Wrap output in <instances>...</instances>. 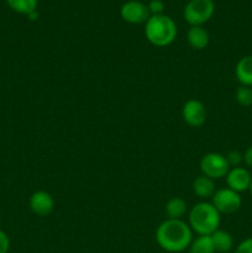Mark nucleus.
<instances>
[{"instance_id":"f257e3e1","label":"nucleus","mask_w":252,"mask_h":253,"mask_svg":"<svg viewBox=\"0 0 252 253\" xmlns=\"http://www.w3.org/2000/svg\"><path fill=\"white\" fill-rule=\"evenodd\" d=\"M156 241L162 250L178 253L189 249L193 241L192 229L183 220L167 219L156 230Z\"/></svg>"},{"instance_id":"f03ea898","label":"nucleus","mask_w":252,"mask_h":253,"mask_svg":"<svg viewBox=\"0 0 252 253\" xmlns=\"http://www.w3.org/2000/svg\"><path fill=\"white\" fill-rule=\"evenodd\" d=\"M211 203L202 202L189 212V226L199 236H210L220 226L221 216Z\"/></svg>"},{"instance_id":"7ed1b4c3","label":"nucleus","mask_w":252,"mask_h":253,"mask_svg":"<svg viewBox=\"0 0 252 253\" xmlns=\"http://www.w3.org/2000/svg\"><path fill=\"white\" fill-rule=\"evenodd\" d=\"M145 35L153 46H169L177 37V25L172 17L165 14L151 16L146 22Z\"/></svg>"},{"instance_id":"20e7f679","label":"nucleus","mask_w":252,"mask_h":253,"mask_svg":"<svg viewBox=\"0 0 252 253\" xmlns=\"http://www.w3.org/2000/svg\"><path fill=\"white\" fill-rule=\"evenodd\" d=\"M215 11L212 0H190L184 7L183 16L190 26H202L211 19Z\"/></svg>"},{"instance_id":"39448f33","label":"nucleus","mask_w":252,"mask_h":253,"mask_svg":"<svg viewBox=\"0 0 252 253\" xmlns=\"http://www.w3.org/2000/svg\"><path fill=\"white\" fill-rule=\"evenodd\" d=\"M200 170L203 175L211 178V179H220L226 177L230 170V166L227 163L226 157L221 153L210 152L203 156L200 160Z\"/></svg>"},{"instance_id":"423d86ee","label":"nucleus","mask_w":252,"mask_h":253,"mask_svg":"<svg viewBox=\"0 0 252 253\" xmlns=\"http://www.w3.org/2000/svg\"><path fill=\"white\" fill-rule=\"evenodd\" d=\"M211 204L220 214L231 215L235 214L241 208L242 199L239 193L230 188H224L215 192L211 198Z\"/></svg>"},{"instance_id":"0eeeda50","label":"nucleus","mask_w":252,"mask_h":253,"mask_svg":"<svg viewBox=\"0 0 252 253\" xmlns=\"http://www.w3.org/2000/svg\"><path fill=\"white\" fill-rule=\"evenodd\" d=\"M120 15L121 17H123L124 21L133 25L146 24L147 20L151 17L147 5H145L141 1H137V0L126 1L125 4L121 6Z\"/></svg>"},{"instance_id":"6e6552de","label":"nucleus","mask_w":252,"mask_h":253,"mask_svg":"<svg viewBox=\"0 0 252 253\" xmlns=\"http://www.w3.org/2000/svg\"><path fill=\"white\" fill-rule=\"evenodd\" d=\"M183 120L192 127H200L207 121V109L202 101L190 99L183 105Z\"/></svg>"},{"instance_id":"1a4fd4ad","label":"nucleus","mask_w":252,"mask_h":253,"mask_svg":"<svg viewBox=\"0 0 252 253\" xmlns=\"http://www.w3.org/2000/svg\"><path fill=\"white\" fill-rule=\"evenodd\" d=\"M225 178H226L227 188L235 190L239 194L250 189V184L252 180V175L244 167L230 168L229 173Z\"/></svg>"},{"instance_id":"9d476101","label":"nucleus","mask_w":252,"mask_h":253,"mask_svg":"<svg viewBox=\"0 0 252 253\" xmlns=\"http://www.w3.org/2000/svg\"><path fill=\"white\" fill-rule=\"evenodd\" d=\"M30 209L32 212L39 216H47L52 212L54 207L53 198L49 193L44 192V190H39L35 192L34 194L30 197Z\"/></svg>"},{"instance_id":"9b49d317","label":"nucleus","mask_w":252,"mask_h":253,"mask_svg":"<svg viewBox=\"0 0 252 253\" xmlns=\"http://www.w3.org/2000/svg\"><path fill=\"white\" fill-rule=\"evenodd\" d=\"M187 40L188 43L193 49L200 51V49L207 48V46L209 44L210 37L207 30L203 29L202 26H190L187 35Z\"/></svg>"},{"instance_id":"f8f14e48","label":"nucleus","mask_w":252,"mask_h":253,"mask_svg":"<svg viewBox=\"0 0 252 253\" xmlns=\"http://www.w3.org/2000/svg\"><path fill=\"white\" fill-rule=\"evenodd\" d=\"M193 192L200 199H209V198H212V195L216 192L214 179L207 177V175H200V177L195 178V180L193 182Z\"/></svg>"},{"instance_id":"ddd939ff","label":"nucleus","mask_w":252,"mask_h":253,"mask_svg":"<svg viewBox=\"0 0 252 253\" xmlns=\"http://www.w3.org/2000/svg\"><path fill=\"white\" fill-rule=\"evenodd\" d=\"M235 76L241 85L252 86V56H245L237 62Z\"/></svg>"},{"instance_id":"4468645a","label":"nucleus","mask_w":252,"mask_h":253,"mask_svg":"<svg viewBox=\"0 0 252 253\" xmlns=\"http://www.w3.org/2000/svg\"><path fill=\"white\" fill-rule=\"evenodd\" d=\"M210 237H211L215 252L227 253L234 247V239H232L231 234L225 231V230L217 229L216 231L210 235Z\"/></svg>"},{"instance_id":"2eb2a0df","label":"nucleus","mask_w":252,"mask_h":253,"mask_svg":"<svg viewBox=\"0 0 252 253\" xmlns=\"http://www.w3.org/2000/svg\"><path fill=\"white\" fill-rule=\"evenodd\" d=\"M187 212V203L182 198H172L166 204V215L168 219L182 220Z\"/></svg>"},{"instance_id":"dca6fc26","label":"nucleus","mask_w":252,"mask_h":253,"mask_svg":"<svg viewBox=\"0 0 252 253\" xmlns=\"http://www.w3.org/2000/svg\"><path fill=\"white\" fill-rule=\"evenodd\" d=\"M6 2L15 12L27 16L37 9V0H6Z\"/></svg>"},{"instance_id":"f3484780","label":"nucleus","mask_w":252,"mask_h":253,"mask_svg":"<svg viewBox=\"0 0 252 253\" xmlns=\"http://www.w3.org/2000/svg\"><path fill=\"white\" fill-rule=\"evenodd\" d=\"M189 253H215L210 236H198L189 246Z\"/></svg>"},{"instance_id":"a211bd4d","label":"nucleus","mask_w":252,"mask_h":253,"mask_svg":"<svg viewBox=\"0 0 252 253\" xmlns=\"http://www.w3.org/2000/svg\"><path fill=\"white\" fill-rule=\"evenodd\" d=\"M235 98L239 105L244 106V108H249L252 105V88L251 86L241 85L237 88Z\"/></svg>"},{"instance_id":"6ab92c4d","label":"nucleus","mask_w":252,"mask_h":253,"mask_svg":"<svg viewBox=\"0 0 252 253\" xmlns=\"http://www.w3.org/2000/svg\"><path fill=\"white\" fill-rule=\"evenodd\" d=\"M226 161L227 163H229L230 168H235V167H240V165H241V162L244 161V155H242L240 151H230L229 153H227L226 156Z\"/></svg>"},{"instance_id":"aec40b11","label":"nucleus","mask_w":252,"mask_h":253,"mask_svg":"<svg viewBox=\"0 0 252 253\" xmlns=\"http://www.w3.org/2000/svg\"><path fill=\"white\" fill-rule=\"evenodd\" d=\"M147 7L151 16L162 15L163 11H165V4H163L162 0H152V1L147 5Z\"/></svg>"},{"instance_id":"412c9836","label":"nucleus","mask_w":252,"mask_h":253,"mask_svg":"<svg viewBox=\"0 0 252 253\" xmlns=\"http://www.w3.org/2000/svg\"><path fill=\"white\" fill-rule=\"evenodd\" d=\"M235 253H252V237L240 242V245L235 250Z\"/></svg>"},{"instance_id":"4be33fe9","label":"nucleus","mask_w":252,"mask_h":253,"mask_svg":"<svg viewBox=\"0 0 252 253\" xmlns=\"http://www.w3.org/2000/svg\"><path fill=\"white\" fill-rule=\"evenodd\" d=\"M10 249V240L4 231L0 230V253H7Z\"/></svg>"},{"instance_id":"5701e85b","label":"nucleus","mask_w":252,"mask_h":253,"mask_svg":"<svg viewBox=\"0 0 252 253\" xmlns=\"http://www.w3.org/2000/svg\"><path fill=\"white\" fill-rule=\"evenodd\" d=\"M244 162L246 163L247 167L252 168V146H250L244 153Z\"/></svg>"},{"instance_id":"b1692460","label":"nucleus","mask_w":252,"mask_h":253,"mask_svg":"<svg viewBox=\"0 0 252 253\" xmlns=\"http://www.w3.org/2000/svg\"><path fill=\"white\" fill-rule=\"evenodd\" d=\"M29 17L31 20H36V19H39V12L37 11H34V12H31V14L29 15Z\"/></svg>"},{"instance_id":"393cba45","label":"nucleus","mask_w":252,"mask_h":253,"mask_svg":"<svg viewBox=\"0 0 252 253\" xmlns=\"http://www.w3.org/2000/svg\"><path fill=\"white\" fill-rule=\"evenodd\" d=\"M250 192H251V195H252V180H251V184H250Z\"/></svg>"}]
</instances>
